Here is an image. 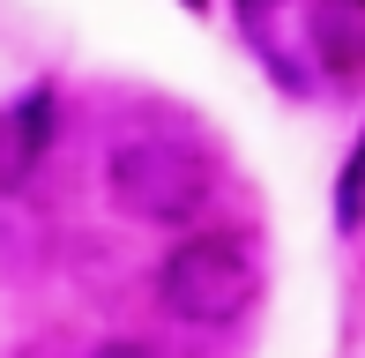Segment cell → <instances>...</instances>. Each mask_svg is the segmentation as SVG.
I'll list each match as a JSON object with an SVG mask.
<instances>
[{"label": "cell", "mask_w": 365, "mask_h": 358, "mask_svg": "<svg viewBox=\"0 0 365 358\" xmlns=\"http://www.w3.org/2000/svg\"><path fill=\"white\" fill-rule=\"evenodd\" d=\"M202 8H209V0H187V15H202Z\"/></svg>", "instance_id": "obj_8"}, {"label": "cell", "mask_w": 365, "mask_h": 358, "mask_svg": "<svg viewBox=\"0 0 365 358\" xmlns=\"http://www.w3.org/2000/svg\"><path fill=\"white\" fill-rule=\"evenodd\" d=\"M97 358H157L149 344H127V336H112V344H97Z\"/></svg>", "instance_id": "obj_6"}, {"label": "cell", "mask_w": 365, "mask_h": 358, "mask_svg": "<svg viewBox=\"0 0 365 358\" xmlns=\"http://www.w3.org/2000/svg\"><path fill=\"white\" fill-rule=\"evenodd\" d=\"M157 306L187 329H231L254 306V254L239 247V232H194L164 254L157 269Z\"/></svg>", "instance_id": "obj_2"}, {"label": "cell", "mask_w": 365, "mask_h": 358, "mask_svg": "<svg viewBox=\"0 0 365 358\" xmlns=\"http://www.w3.org/2000/svg\"><path fill=\"white\" fill-rule=\"evenodd\" d=\"M269 8H284V0H239V15H246V23H261Z\"/></svg>", "instance_id": "obj_7"}, {"label": "cell", "mask_w": 365, "mask_h": 358, "mask_svg": "<svg viewBox=\"0 0 365 358\" xmlns=\"http://www.w3.org/2000/svg\"><path fill=\"white\" fill-rule=\"evenodd\" d=\"M105 194L135 224H194L209 209V165L179 135H120L105 150Z\"/></svg>", "instance_id": "obj_1"}, {"label": "cell", "mask_w": 365, "mask_h": 358, "mask_svg": "<svg viewBox=\"0 0 365 358\" xmlns=\"http://www.w3.org/2000/svg\"><path fill=\"white\" fill-rule=\"evenodd\" d=\"M45 142H53V97L45 90L0 112V187H23V179L38 172Z\"/></svg>", "instance_id": "obj_4"}, {"label": "cell", "mask_w": 365, "mask_h": 358, "mask_svg": "<svg viewBox=\"0 0 365 358\" xmlns=\"http://www.w3.org/2000/svg\"><path fill=\"white\" fill-rule=\"evenodd\" d=\"M306 45L336 83H365V0H313Z\"/></svg>", "instance_id": "obj_3"}, {"label": "cell", "mask_w": 365, "mask_h": 358, "mask_svg": "<svg viewBox=\"0 0 365 358\" xmlns=\"http://www.w3.org/2000/svg\"><path fill=\"white\" fill-rule=\"evenodd\" d=\"M336 224H343V232L365 224V142L351 150V165H343V179H336Z\"/></svg>", "instance_id": "obj_5"}]
</instances>
